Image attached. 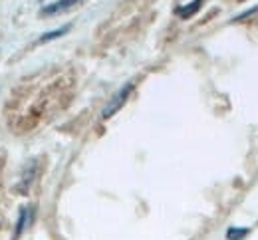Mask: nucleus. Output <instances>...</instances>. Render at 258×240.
Masks as SVG:
<instances>
[{
	"instance_id": "nucleus-1",
	"label": "nucleus",
	"mask_w": 258,
	"mask_h": 240,
	"mask_svg": "<svg viewBox=\"0 0 258 240\" xmlns=\"http://www.w3.org/2000/svg\"><path fill=\"white\" fill-rule=\"evenodd\" d=\"M131 92H133V84H131V82L125 84L123 88H119V90L111 96V100L105 103V107H103V111H101V117H103V119L113 117V115L125 105V102H127L129 96H131Z\"/></svg>"
},
{
	"instance_id": "nucleus-5",
	"label": "nucleus",
	"mask_w": 258,
	"mask_h": 240,
	"mask_svg": "<svg viewBox=\"0 0 258 240\" xmlns=\"http://www.w3.org/2000/svg\"><path fill=\"white\" fill-rule=\"evenodd\" d=\"M203 4H205V0H193V2H189V4H185V6L175 8V14H177L179 18L187 20V18L195 16V14H197V12L203 8Z\"/></svg>"
},
{
	"instance_id": "nucleus-7",
	"label": "nucleus",
	"mask_w": 258,
	"mask_h": 240,
	"mask_svg": "<svg viewBox=\"0 0 258 240\" xmlns=\"http://www.w3.org/2000/svg\"><path fill=\"white\" fill-rule=\"evenodd\" d=\"M248 232H250V228H246V226H230L226 230V240H242L244 236H248Z\"/></svg>"
},
{
	"instance_id": "nucleus-2",
	"label": "nucleus",
	"mask_w": 258,
	"mask_h": 240,
	"mask_svg": "<svg viewBox=\"0 0 258 240\" xmlns=\"http://www.w3.org/2000/svg\"><path fill=\"white\" fill-rule=\"evenodd\" d=\"M82 0H56V2H52V4H48V6H44L42 8V16H54V14H60V12H64L68 8H72V6H76V4H80Z\"/></svg>"
},
{
	"instance_id": "nucleus-4",
	"label": "nucleus",
	"mask_w": 258,
	"mask_h": 240,
	"mask_svg": "<svg viewBox=\"0 0 258 240\" xmlns=\"http://www.w3.org/2000/svg\"><path fill=\"white\" fill-rule=\"evenodd\" d=\"M32 220V210L28 206H22L20 212H18V220H16V226H14V240L20 238V234L26 230V226L30 224Z\"/></svg>"
},
{
	"instance_id": "nucleus-3",
	"label": "nucleus",
	"mask_w": 258,
	"mask_h": 240,
	"mask_svg": "<svg viewBox=\"0 0 258 240\" xmlns=\"http://www.w3.org/2000/svg\"><path fill=\"white\" fill-rule=\"evenodd\" d=\"M34 175H36V161H30L22 169V179H20V185L16 187V193H28V189H30L34 181Z\"/></svg>"
},
{
	"instance_id": "nucleus-6",
	"label": "nucleus",
	"mask_w": 258,
	"mask_h": 240,
	"mask_svg": "<svg viewBox=\"0 0 258 240\" xmlns=\"http://www.w3.org/2000/svg\"><path fill=\"white\" fill-rule=\"evenodd\" d=\"M70 30H72V24H64V26H60V28H56V30H50V32L42 34L38 38V44H46V42H52V40H56V38H62V36H66Z\"/></svg>"
}]
</instances>
